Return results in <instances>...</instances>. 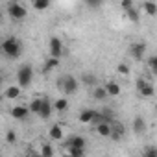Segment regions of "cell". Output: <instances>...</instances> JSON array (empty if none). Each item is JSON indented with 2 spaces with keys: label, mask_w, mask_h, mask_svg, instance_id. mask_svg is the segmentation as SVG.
<instances>
[{
  "label": "cell",
  "mask_w": 157,
  "mask_h": 157,
  "mask_svg": "<svg viewBox=\"0 0 157 157\" xmlns=\"http://www.w3.org/2000/svg\"><path fill=\"white\" fill-rule=\"evenodd\" d=\"M2 52H4V56H8L10 59L21 57V54H22V43H21V39H17L15 35L6 37V39L2 41Z\"/></svg>",
  "instance_id": "6da1fadb"
},
{
  "label": "cell",
  "mask_w": 157,
  "mask_h": 157,
  "mask_svg": "<svg viewBox=\"0 0 157 157\" xmlns=\"http://www.w3.org/2000/svg\"><path fill=\"white\" fill-rule=\"evenodd\" d=\"M32 80H33V68L32 65H21L19 70H17V83L21 89H26L32 85Z\"/></svg>",
  "instance_id": "7a4b0ae2"
},
{
  "label": "cell",
  "mask_w": 157,
  "mask_h": 157,
  "mask_svg": "<svg viewBox=\"0 0 157 157\" xmlns=\"http://www.w3.org/2000/svg\"><path fill=\"white\" fill-rule=\"evenodd\" d=\"M57 87L65 94H76L78 89H80V82H78L74 76L67 74V76H63V78H59V80H57Z\"/></svg>",
  "instance_id": "3957f363"
},
{
  "label": "cell",
  "mask_w": 157,
  "mask_h": 157,
  "mask_svg": "<svg viewBox=\"0 0 157 157\" xmlns=\"http://www.w3.org/2000/svg\"><path fill=\"white\" fill-rule=\"evenodd\" d=\"M8 15H10L13 21H22V19L28 15V11H26V8H24L21 2H10V4H8Z\"/></svg>",
  "instance_id": "277c9868"
},
{
  "label": "cell",
  "mask_w": 157,
  "mask_h": 157,
  "mask_svg": "<svg viewBox=\"0 0 157 157\" xmlns=\"http://www.w3.org/2000/svg\"><path fill=\"white\" fill-rule=\"evenodd\" d=\"M80 122L82 124H100L102 122V117H100V111L96 109H83L80 113Z\"/></svg>",
  "instance_id": "5b68a950"
},
{
  "label": "cell",
  "mask_w": 157,
  "mask_h": 157,
  "mask_svg": "<svg viewBox=\"0 0 157 157\" xmlns=\"http://www.w3.org/2000/svg\"><path fill=\"white\" fill-rule=\"evenodd\" d=\"M137 91H139L140 96H144V98H151V96L155 94L153 83H150L148 80H144V78H139V80H137Z\"/></svg>",
  "instance_id": "8992f818"
},
{
  "label": "cell",
  "mask_w": 157,
  "mask_h": 157,
  "mask_svg": "<svg viewBox=\"0 0 157 157\" xmlns=\"http://www.w3.org/2000/svg\"><path fill=\"white\" fill-rule=\"evenodd\" d=\"M48 48H50V57L61 59V56H63V41L59 37H52L48 41Z\"/></svg>",
  "instance_id": "52a82bcc"
},
{
  "label": "cell",
  "mask_w": 157,
  "mask_h": 157,
  "mask_svg": "<svg viewBox=\"0 0 157 157\" xmlns=\"http://www.w3.org/2000/svg\"><path fill=\"white\" fill-rule=\"evenodd\" d=\"M68 150H78V151H85V146H87V140L82 137V135H72L67 142Z\"/></svg>",
  "instance_id": "ba28073f"
},
{
  "label": "cell",
  "mask_w": 157,
  "mask_h": 157,
  "mask_svg": "<svg viewBox=\"0 0 157 157\" xmlns=\"http://www.w3.org/2000/svg\"><path fill=\"white\" fill-rule=\"evenodd\" d=\"M144 54H146V44L144 43H133L131 44V56H133L135 61H142Z\"/></svg>",
  "instance_id": "9c48e42d"
},
{
  "label": "cell",
  "mask_w": 157,
  "mask_h": 157,
  "mask_svg": "<svg viewBox=\"0 0 157 157\" xmlns=\"http://www.w3.org/2000/svg\"><path fill=\"white\" fill-rule=\"evenodd\" d=\"M28 115H30V107H26V105H15L11 109V117L15 120H26Z\"/></svg>",
  "instance_id": "30bf717a"
},
{
  "label": "cell",
  "mask_w": 157,
  "mask_h": 157,
  "mask_svg": "<svg viewBox=\"0 0 157 157\" xmlns=\"http://www.w3.org/2000/svg\"><path fill=\"white\" fill-rule=\"evenodd\" d=\"M52 111H54V104H52L48 98H43V107H41L39 117H41L43 120H48V118L52 117Z\"/></svg>",
  "instance_id": "8fae6325"
},
{
  "label": "cell",
  "mask_w": 157,
  "mask_h": 157,
  "mask_svg": "<svg viewBox=\"0 0 157 157\" xmlns=\"http://www.w3.org/2000/svg\"><path fill=\"white\" fill-rule=\"evenodd\" d=\"M124 135H126L124 124L122 122H115L113 124V131H111V139L113 140H120V139H124Z\"/></svg>",
  "instance_id": "7c38bea8"
},
{
  "label": "cell",
  "mask_w": 157,
  "mask_h": 157,
  "mask_svg": "<svg viewBox=\"0 0 157 157\" xmlns=\"http://www.w3.org/2000/svg\"><path fill=\"white\" fill-rule=\"evenodd\" d=\"M144 131H146V120H144L142 117H135V118H133V133L142 135Z\"/></svg>",
  "instance_id": "4fadbf2b"
},
{
  "label": "cell",
  "mask_w": 157,
  "mask_h": 157,
  "mask_svg": "<svg viewBox=\"0 0 157 157\" xmlns=\"http://www.w3.org/2000/svg\"><path fill=\"white\" fill-rule=\"evenodd\" d=\"M96 131L100 137H111V131H113V124H107V122H100L96 126Z\"/></svg>",
  "instance_id": "5bb4252c"
},
{
  "label": "cell",
  "mask_w": 157,
  "mask_h": 157,
  "mask_svg": "<svg viewBox=\"0 0 157 157\" xmlns=\"http://www.w3.org/2000/svg\"><path fill=\"white\" fill-rule=\"evenodd\" d=\"M21 91H22V89H21L19 85H10V87L6 89L4 96H6V98H10V100H17V98L21 96Z\"/></svg>",
  "instance_id": "9a60e30c"
},
{
  "label": "cell",
  "mask_w": 157,
  "mask_h": 157,
  "mask_svg": "<svg viewBox=\"0 0 157 157\" xmlns=\"http://www.w3.org/2000/svg\"><path fill=\"white\" fill-rule=\"evenodd\" d=\"M100 117H102V122H107V124H115V111L109 109V107H104L100 111Z\"/></svg>",
  "instance_id": "2e32d148"
},
{
  "label": "cell",
  "mask_w": 157,
  "mask_h": 157,
  "mask_svg": "<svg viewBox=\"0 0 157 157\" xmlns=\"http://www.w3.org/2000/svg\"><path fill=\"white\" fill-rule=\"evenodd\" d=\"M104 87H105V91H107L109 96H118L120 94V85L117 82H107Z\"/></svg>",
  "instance_id": "e0dca14e"
},
{
  "label": "cell",
  "mask_w": 157,
  "mask_h": 157,
  "mask_svg": "<svg viewBox=\"0 0 157 157\" xmlns=\"http://www.w3.org/2000/svg\"><path fill=\"white\" fill-rule=\"evenodd\" d=\"M107 96H109V94H107L105 87H100V85H98V87H94V89H93V98H94V100H98V102H104Z\"/></svg>",
  "instance_id": "ac0fdd59"
},
{
  "label": "cell",
  "mask_w": 157,
  "mask_h": 157,
  "mask_svg": "<svg viewBox=\"0 0 157 157\" xmlns=\"http://www.w3.org/2000/svg\"><path fill=\"white\" fill-rule=\"evenodd\" d=\"M48 133H50V139H52V140H61V139H63V128H61L59 124H54Z\"/></svg>",
  "instance_id": "d6986e66"
},
{
  "label": "cell",
  "mask_w": 157,
  "mask_h": 157,
  "mask_svg": "<svg viewBox=\"0 0 157 157\" xmlns=\"http://www.w3.org/2000/svg\"><path fill=\"white\" fill-rule=\"evenodd\" d=\"M59 61H61V59H54V57L46 59V63H44V67H43V72H44V74H48V72L56 70V68L59 67Z\"/></svg>",
  "instance_id": "ffe728a7"
},
{
  "label": "cell",
  "mask_w": 157,
  "mask_h": 157,
  "mask_svg": "<svg viewBox=\"0 0 157 157\" xmlns=\"http://www.w3.org/2000/svg\"><path fill=\"white\" fill-rule=\"evenodd\" d=\"M142 10H144V13H148V15H157V2H151V0H148V2H144L142 4Z\"/></svg>",
  "instance_id": "44dd1931"
},
{
  "label": "cell",
  "mask_w": 157,
  "mask_h": 157,
  "mask_svg": "<svg viewBox=\"0 0 157 157\" xmlns=\"http://www.w3.org/2000/svg\"><path fill=\"white\" fill-rule=\"evenodd\" d=\"M67 107H68V100H67V98H57V100L54 102V111H57V113L67 111Z\"/></svg>",
  "instance_id": "7402d4cb"
},
{
  "label": "cell",
  "mask_w": 157,
  "mask_h": 157,
  "mask_svg": "<svg viewBox=\"0 0 157 157\" xmlns=\"http://www.w3.org/2000/svg\"><path fill=\"white\" fill-rule=\"evenodd\" d=\"M41 107H43V98H33V100L30 102V113L39 115V113H41Z\"/></svg>",
  "instance_id": "603a6c76"
},
{
  "label": "cell",
  "mask_w": 157,
  "mask_h": 157,
  "mask_svg": "<svg viewBox=\"0 0 157 157\" xmlns=\"http://www.w3.org/2000/svg\"><path fill=\"white\" fill-rule=\"evenodd\" d=\"M32 6H33V10H37V11H44V10L50 8V2H48V0H33Z\"/></svg>",
  "instance_id": "cb8c5ba5"
},
{
  "label": "cell",
  "mask_w": 157,
  "mask_h": 157,
  "mask_svg": "<svg viewBox=\"0 0 157 157\" xmlns=\"http://www.w3.org/2000/svg\"><path fill=\"white\" fill-rule=\"evenodd\" d=\"M41 155L43 157H54V148H52V144H43L41 146Z\"/></svg>",
  "instance_id": "d4e9b609"
},
{
  "label": "cell",
  "mask_w": 157,
  "mask_h": 157,
  "mask_svg": "<svg viewBox=\"0 0 157 157\" xmlns=\"http://www.w3.org/2000/svg\"><path fill=\"white\" fill-rule=\"evenodd\" d=\"M148 67H150L151 74L157 76V56H150V57H148Z\"/></svg>",
  "instance_id": "484cf974"
},
{
  "label": "cell",
  "mask_w": 157,
  "mask_h": 157,
  "mask_svg": "<svg viewBox=\"0 0 157 157\" xmlns=\"http://www.w3.org/2000/svg\"><path fill=\"white\" fill-rule=\"evenodd\" d=\"M83 83H85V85H91L93 89L98 87V85H96V78H94L93 74H83Z\"/></svg>",
  "instance_id": "4316f807"
},
{
  "label": "cell",
  "mask_w": 157,
  "mask_h": 157,
  "mask_svg": "<svg viewBox=\"0 0 157 157\" xmlns=\"http://www.w3.org/2000/svg\"><path fill=\"white\" fill-rule=\"evenodd\" d=\"M142 157H157V148H155V146H148V148L142 151Z\"/></svg>",
  "instance_id": "83f0119b"
},
{
  "label": "cell",
  "mask_w": 157,
  "mask_h": 157,
  "mask_svg": "<svg viewBox=\"0 0 157 157\" xmlns=\"http://www.w3.org/2000/svg\"><path fill=\"white\" fill-rule=\"evenodd\" d=\"M120 8L128 13L129 10H133V8H135V6H133V0H122V2H120Z\"/></svg>",
  "instance_id": "f1b7e54d"
},
{
  "label": "cell",
  "mask_w": 157,
  "mask_h": 157,
  "mask_svg": "<svg viewBox=\"0 0 157 157\" xmlns=\"http://www.w3.org/2000/svg\"><path fill=\"white\" fill-rule=\"evenodd\" d=\"M128 19H129V21H133V22H139V19H140V17H139V11H137L135 8H133V10H129V11H128Z\"/></svg>",
  "instance_id": "f546056e"
},
{
  "label": "cell",
  "mask_w": 157,
  "mask_h": 157,
  "mask_svg": "<svg viewBox=\"0 0 157 157\" xmlns=\"http://www.w3.org/2000/svg\"><path fill=\"white\" fill-rule=\"evenodd\" d=\"M117 72L122 74V76H128V74H129V67H128L126 63H120V65L117 67Z\"/></svg>",
  "instance_id": "4dcf8cb0"
},
{
  "label": "cell",
  "mask_w": 157,
  "mask_h": 157,
  "mask_svg": "<svg viewBox=\"0 0 157 157\" xmlns=\"http://www.w3.org/2000/svg\"><path fill=\"white\" fill-rule=\"evenodd\" d=\"M6 140H8L10 144H15V142H17V135H15V131L10 129V131L6 133Z\"/></svg>",
  "instance_id": "1f68e13d"
},
{
  "label": "cell",
  "mask_w": 157,
  "mask_h": 157,
  "mask_svg": "<svg viewBox=\"0 0 157 157\" xmlns=\"http://www.w3.org/2000/svg\"><path fill=\"white\" fill-rule=\"evenodd\" d=\"M87 4H89L91 8H98V6H100V2H96V0H91V2H87Z\"/></svg>",
  "instance_id": "d6a6232c"
},
{
  "label": "cell",
  "mask_w": 157,
  "mask_h": 157,
  "mask_svg": "<svg viewBox=\"0 0 157 157\" xmlns=\"http://www.w3.org/2000/svg\"><path fill=\"white\" fill-rule=\"evenodd\" d=\"M30 157H43V155H41V153H33V151H32V153H30Z\"/></svg>",
  "instance_id": "836d02e7"
},
{
  "label": "cell",
  "mask_w": 157,
  "mask_h": 157,
  "mask_svg": "<svg viewBox=\"0 0 157 157\" xmlns=\"http://www.w3.org/2000/svg\"><path fill=\"white\" fill-rule=\"evenodd\" d=\"M155 111H157V104H155Z\"/></svg>",
  "instance_id": "e575fe53"
}]
</instances>
